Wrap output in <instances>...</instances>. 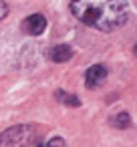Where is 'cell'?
Returning a JSON list of instances; mask_svg holds the SVG:
<instances>
[{
    "instance_id": "cell-3",
    "label": "cell",
    "mask_w": 137,
    "mask_h": 147,
    "mask_svg": "<svg viewBox=\"0 0 137 147\" xmlns=\"http://www.w3.org/2000/svg\"><path fill=\"white\" fill-rule=\"evenodd\" d=\"M105 81H107V69H105V67L93 65V67L87 69V73H85V85H87L89 89H97V87H101Z\"/></svg>"
},
{
    "instance_id": "cell-9",
    "label": "cell",
    "mask_w": 137,
    "mask_h": 147,
    "mask_svg": "<svg viewBox=\"0 0 137 147\" xmlns=\"http://www.w3.org/2000/svg\"><path fill=\"white\" fill-rule=\"evenodd\" d=\"M6 14H8V4L0 0V20H2V18H4Z\"/></svg>"
},
{
    "instance_id": "cell-11",
    "label": "cell",
    "mask_w": 137,
    "mask_h": 147,
    "mask_svg": "<svg viewBox=\"0 0 137 147\" xmlns=\"http://www.w3.org/2000/svg\"><path fill=\"white\" fill-rule=\"evenodd\" d=\"M36 147H43V145H36Z\"/></svg>"
},
{
    "instance_id": "cell-2",
    "label": "cell",
    "mask_w": 137,
    "mask_h": 147,
    "mask_svg": "<svg viewBox=\"0 0 137 147\" xmlns=\"http://www.w3.org/2000/svg\"><path fill=\"white\" fill-rule=\"evenodd\" d=\"M34 127L32 125H14L0 133V147H28L34 141Z\"/></svg>"
},
{
    "instance_id": "cell-4",
    "label": "cell",
    "mask_w": 137,
    "mask_h": 147,
    "mask_svg": "<svg viewBox=\"0 0 137 147\" xmlns=\"http://www.w3.org/2000/svg\"><path fill=\"white\" fill-rule=\"evenodd\" d=\"M45 28H47V18H45L43 14H30V16L24 18V22H22V30H24L26 34H32V36L43 34Z\"/></svg>"
},
{
    "instance_id": "cell-1",
    "label": "cell",
    "mask_w": 137,
    "mask_h": 147,
    "mask_svg": "<svg viewBox=\"0 0 137 147\" xmlns=\"http://www.w3.org/2000/svg\"><path fill=\"white\" fill-rule=\"evenodd\" d=\"M71 12L83 24L111 32L125 24L129 6L127 0H71Z\"/></svg>"
},
{
    "instance_id": "cell-10",
    "label": "cell",
    "mask_w": 137,
    "mask_h": 147,
    "mask_svg": "<svg viewBox=\"0 0 137 147\" xmlns=\"http://www.w3.org/2000/svg\"><path fill=\"white\" fill-rule=\"evenodd\" d=\"M135 57H137V47H135Z\"/></svg>"
},
{
    "instance_id": "cell-7",
    "label": "cell",
    "mask_w": 137,
    "mask_h": 147,
    "mask_svg": "<svg viewBox=\"0 0 137 147\" xmlns=\"http://www.w3.org/2000/svg\"><path fill=\"white\" fill-rule=\"evenodd\" d=\"M129 125V115L127 113H119L115 119H113V127H119V129H125Z\"/></svg>"
},
{
    "instance_id": "cell-5",
    "label": "cell",
    "mask_w": 137,
    "mask_h": 147,
    "mask_svg": "<svg viewBox=\"0 0 137 147\" xmlns=\"http://www.w3.org/2000/svg\"><path fill=\"white\" fill-rule=\"evenodd\" d=\"M71 57H73V49L69 45H57L49 51V59L55 63H67L71 61Z\"/></svg>"
},
{
    "instance_id": "cell-8",
    "label": "cell",
    "mask_w": 137,
    "mask_h": 147,
    "mask_svg": "<svg viewBox=\"0 0 137 147\" xmlns=\"http://www.w3.org/2000/svg\"><path fill=\"white\" fill-rule=\"evenodd\" d=\"M47 147H67V143H65L63 137H53V139L47 143Z\"/></svg>"
},
{
    "instance_id": "cell-6",
    "label": "cell",
    "mask_w": 137,
    "mask_h": 147,
    "mask_svg": "<svg viewBox=\"0 0 137 147\" xmlns=\"http://www.w3.org/2000/svg\"><path fill=\"white\" fill-rule=\"evenodd\" d=\"M57 99H59L61 103H65V105H71V107H79V105H81V101H79L75 95L65 93V91H57Z\"/></svg>"
}]
</instances>
